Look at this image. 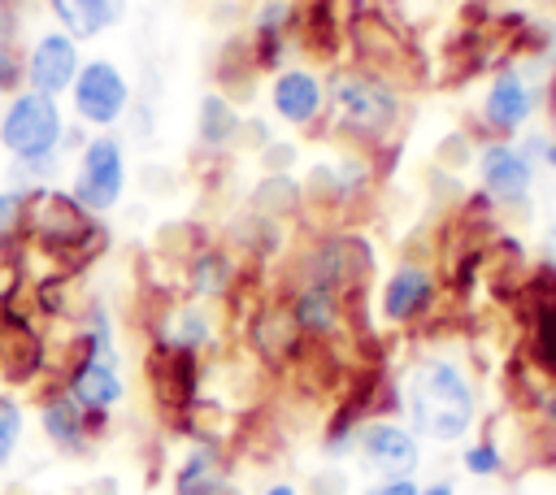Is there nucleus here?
Here are the masks:
<instances>
[{
    "instance_id": "nucleus-14",
    "label": "nucleus",
    "mask_w": 556,
    "mask_h": 495,
    "mask_svg": "<svg viewBox=\"0 0 556 495\" xmlns=\"http://www.w3.org/2000/svg\"><path fill=\"white\" fill-rule=\"evenodd\" d=\"M269 113L291 126V130H313L326 122V82L313 65H282L278 74H269Z\"/></svg>"
},
{
    "instance_id": "nucleus-33",
    "label": "nucleus",
    "mask_w": 556,
    "mask_h": 495,
    "mask_svg": "<svg viewBox=\"0 0 556 495\" xmlns=\"http://www.w3.org/2000/svg\"><path fill=\"white\" fill-rule=\"evenodd\" d=\"M547 248H552V256H556V221H547Z\"/></svg>"
},
{
    "instance_id": "nucleus-6",
    "label": "nucleus",
    "mask_w": 556,
    "mask_h": 495,
    "mask_svg": "<svg viewBox=\"0 0 556 495\" xmlns=\"http://www.w3.org/2000/svg\"><path fill=\"white\" fill-rule=\"evenodd\" d=\"M65 113L61 100L39 96V91H17L0 104V148L13 161H48L61 156L65 143Z\"/></svg>"
},
{
    "instance_id": "nucleus-12",
    "label": "nucleus",
    "mask_w": 556,
    "mask_h": 495,
    "mask_svg": "<svg viewBox=\"0 0 556 495\" xmlns=\"http://www.w3.org/2000/svg\"><path fill=\"white\" fill-rule=\"evenodd\" d=\"M56 382L70 391V399L83 412H113L126 399V378H122V356H91L78 347H61Z\"/></svg>"
},
{
    "instance_id": "nucleus-9",
    "label": "nucleus",
    "mask_w": 556,
    "mask_h": 495,
    "mask_svg": "<svg viewBox=\"0 0 556 495\" xmlns=\"http://www.w3.org/2000/svg\"><path fill=\"white\" fill-rule=\"evenodd\" d=\"M65 96H70V109H74L78 126H91V130H113L117 122H126V113L135 104L130 78L109 56H87Z\"/></svg>"
},
{
    "instance_id": "nucleus-13",
    "label": "nucleus",
    "mask_w": 556,
    "mask_h": 495,
    "mask_svg": "<svg viewBox=\"0 0 556 495\" xmlns=\"http://www.w3.org/2000/svg\"><path fill=\"white\" fill-rule=\"evenodd\" d=\"M352 456L374 478H417V469H421V439L400 417H369L356 430Z\"/></svg>"
},
{
    "instance_id": "nucleus-11",
    "label": "nucleus",
    "mask_w": 556,
    "mask_h": 495,
    "mask_svg": "<svg viewBox=\"0 0 556 495\" xmlns=\"http://www.w3.org/2000/svg\"><path fill=\"white\" fill-rule=\"evenodd\" d=\"M143 378L152 391V404L165 412L169 426H178L187 417V408L200 399V382H204V365L191 352H178L169 343H148L143 356Z\"/></svg>"
},
{
    "instance_id": "nucleus-19",
    "label": "nucleus",
    "mask_w": 556,
    "mask_h": 495,
    "mask_svg": "<svg viewBox=\"0 0 556 495\" xmlns=\"http://www.w3.org/2000/svg\"><path fill=\"white\" fill-rule=\"evenodd\" d=\"M239 135H243V113L230 96L222 91H204L200 104H195V143L200 152L208 156H226L239 148Z\"/></svg>"
},
{
    "instance_id": "nucleus-3",
    "label": "nucleus",
    "mask_w": 556,
    "mask_h": 495,
    "mask_svg": "<svg viewBox=\"0 0 556 495\" xmlns=\"http://www.w3.org/2000/svg\"><path fill=\"white\" fill-rule=\"evenodd\" d=\"M22 234L26 248L48 256L52 269L65 274H83L87 265H96L109 252V226L87 213L65 187L48 182V187H30L26 191V217H22Z\"/></svg>"
},
{
    "instance_id": "nucleus-34",
    "label": "nucleus",
    "mask_w": 556,
    "mask_h": 495,
    "mask_svg": "<svg viewBox=\"0 0 556 495\" xmlns=\"http://www.w3.org/2000/svg\"><path fill=\"white\" fill-rule=\"evenodd\" d=\"M530 4H539V9H556V0H530Z\"/></svg>"
},
{
    "instance_id": "nucleus-21",
    "label": "nucleus",
    "mask_w": 556,
    "mask_h": 495,
    "mask_svg": "<svg viewBox=\"0 0 556 495\" xmlns=\"http://www.w3.org/2000/svg\"><path fill=\"white\" fill-rule=\"evenodd\" d=\"M252 208L274 217V221H287L304 208V187L295 182V174H265L252 187Z\"/></svg>"
},
{
    "instance_id": "nucleus-7",
    "label": "nucleus",
    "mask_w": 556,
    "mask_h": 495,
    "mask_svg": "<svg viewBox=\"0 0 556 495\" xmlns=\"http://www.w3.org/2000/svg\"><path fill=\"white\" fill-rule=\"evenodd\" d=\"M539 113H543V82L526 78L517 61L495 65L478 96V122L486 126V139H517L526 126H534Z\"/></svg>"
},
{
    "instance_id": "nucleus-31",
    "label": "nucleus",
    "mask_w": 556,
    "mask_h": 495,
    "mask_svg": "<svg viewBox=\"0 0 556 495\" xmlns=\"http://www.w3.org/2000/svg\"><path fill=\"white\" fill-rule=\"evenodd\" d=\"M417 495H456V482L452 478H434V482H421Z\"/></svg>"
},
{
    "instance_id": "nucleus-17",
    "label": "nucleus",
    "mask_w": 556,
    "mask_h": 495,
    "mask_svg": "<svg viewBox=\"0 0 556 495\" xmlns=\"http://www.w3.org/2000/svg\"><path fill=\"white\" fill-rule=\"evenodd\" d=\"M39 430L61 456H87L91 443H96L91 426H87V412L70 399V391L61 382L43 386V395H39Z\"/></svg>"
},
{
    "instance_id": "nucleus-29",
    "label": "nucleus",
    "mask_w": 556,
    "mask_h": 495,
    "mask_svg": "<svg viewBox=\"0 0 556 495\" xmlns=\"http://www.w3.org/2000/svg\"><path fill=\"white\" fill-rule=\"evenodd\" d=\"M17 35H22V4L0 0V43H17Z\"/></svg>"
},
{
    "instance_id": "nucleus-1",
    "label": "nucleus",
    "mask_w": 556,
    "mask_h": 495,
    "mask_svg": "<svg viewBox=\"0 0 556 495\" xmlns=\"http://www.w3.org/2000/svg\"><path fill=\"white\" fill-rule=\"evenodd\" d=\"M404 417L417 439L456 447L478 426V386L460 356L452 352H421L404 369Z\"/></svg>"
},
{
    "instance_id": "nucleus-24",
    "label": "nucleus",
    "mask_w": 556,
    "mask_h": 495,
    "mask_svg": "<svg viewBox=\"0 0 556 495\" xmlns=\"http://www.w3.org/2000/svg\"><path fill=\"white\" fill-rule=\"evenodd\" d=\"M22 217H26V187H0V252L26 239Z\"/></svg>"
},
{
    "instance_id": "nucleus-10",
    "label": "nucleus",
    "mask_w": 556,
    "mask_h": 495,
    "mask_svg": "<svg viewBox=\"0 0 556 495\" xmlns=\"http://www.w3.org/2000/svg\"><path fill=\"white\" fill-rule=\"evenodd\" d=\"M473 174H478V191L491 200L495 213L508 208H526L534 195V161H526V152L513 139H482L473 148Z\"/></svg>"
},
{
    "instance_id": "nucleus-22",
    "label": "nucleus",
    "mask_w": 556,
    "mask_h": 495,
    "mask_svg": "<svg viewBox=\"0 0 556 495\" xmlns=\"http://www.w3.org/2000/svg\"><path fill=\"white\" fill-rule=\"evenodd\" d=\"M460 469L469 478H478V482H491V478H500L508 469V456H504L495 434H478V439L460 443Z\"/></svg>"
},
{
    "instance_id": "nucleus-23",
    "label": "nucleus",
    "mask_w": 556,
    "mask_h": 495,
    "mask_svg": "<svg viewBox=\"0 0 556 495\" xmlns=\"http://www.w3.org/2000/svg\"><path fill=\"white\" fill-rule=\"evenodd\" d=\"M22 434H26V408L17 395L0 391V469L13 465L17 447H22Z\"/></svg>"
},
{
    "instance_id": "nucleus-25",
    "label": "nucleus",
    "mask_w": 556,
    "mask_h": 495,
    "mask_svg": "<svg viewBox=\"0 0 556 495\" xmlns=\"http://www.w3.org/2000/svg\"><path fill=\"white\" fill-rule=\"evenodd\" d=\"M26 82V52L17 43H0V96H17Z\"/></svg>"
},
{
    "instance_id": "nucleus-20",
    "label": "nucleus",
    "mask_w": 556,
    "mask_h": 495,
    "mask_svg": "<svg viewBox=\"0 0 556 495\" xmlns=\"http://www.w3.org/2000/svg\"><path fill=\"white\" fill-rule=\"evenodd\" d=\"M70 39H100L126 17V0H43Z\"/></svg>"
},
{
    "instance_id": "nucleus-27",
    "label": "nucleus",
    "mask_w": 556,
    "mask_h": 495,
    "mask_svg": "<svg viewBox=\"0 0 556 495\" xmlns=\"http://www.w3.org/2000/svg\"><path fill=\"white\" fill-rule=\"evenodd\" d=\"M530 412H534L539 430H543V434L556 443V382H547V386L539 391V399H534V408H530Z\"/></svg>"
},
{
    "instance_id": "nucleus-2",
    "label": "nucleus",
    "mask_w": 556,
    "mask_h": 495,
    "mask_svg": "<svg viewBox=\"0 0 556 495\" xmlns=\"http://www.w3.org/2000/svg\"><path fill=\"white\" fill-rule=\"evenodd\" d=\"M321 82H326V126L339 139H348L361 152H378L395 143L404 122V91L387 74L361 61H334L326 65Z\"/></svg>"
},
{
    "instance_id": "nucleus-4",
    "label": "nucleus",
    "mask_w": 556,
    "mask_h": 495,
    "mask_svg": "<svg viewBox=\"0 0 556 495\" xmlns=\"http://www.w3.org/2000/svg\"><path fill=\"white\" fill-rule=\"evenodd\" d=\"M378 274L374 243L361 230H317L300 248H291L287 282L282 287H326L348 308L361 313V300L369 295V282Z\"/></svg>"
},
{
    "instance_id": "nucleus-28",
    "label": "nucleus",
    "mask_w": 556,
    "mask_h": 495,
    "mask_svg": "<svg viewBox=\"0 0 556 495\" xmlns=\"http://www.w3.org/2000/svg\"><path fill=\"white\" fill-rule=\"evenodd\" d=\"M417 491H421L417 478H374L361 495H417Z\"/></svg>"
},
{
    "instance_id": "nucleus-5",
    "label": "nucleus",
    "mask_w": 556,
    "mask_h": 495,
    "mask_svg": "<svg viewBox=\"0 0 556 495\" xmlns=\"http://www.w3.org/2000/svg\"><path fill=\"white\" fill-rule=\"evenodd\" d=\"M126 182H130V156H126V139L113 130H96L87 135V143L74 152V174H70V195L104 217L126 200Z\"/></svg>"
},
{
    "instance_id": "nucleus-16",
    "label": "nucleus",
    "mask_w": 556,
    "mask_h": 495,
    "mask_svg": "<svg viewBox=\"0 0 556 495\" xmlns=\"http://www.w3.org/2000/svg\"><path fill=\"white\" fill-rule=\"evenodd\" d=\"M26 52V91H39V96H52L61 100L83 65V52H78V39H70L61 26H48L30 39Z\"/></svg>"
},
{
    "instance_id": "nucleus-30",
    "label": "nucleus",
    "mask_w": 556,
    "mask_h": 495,
    "mask_svg": "<svg viewBox=\"0 0 556 495\" xmlns=\"http://www.w3.org/2000/svg\"><path fill=\"white\" fill-rule=\"evenodd\" d=\"M539 169H552V174H556V130H552V126H547L543 148H539Z\"/></svg>"
},
{
    "instance_id": "nucleus-26",
    "label": "nucleus",
    "mask_w": 556,
    "mask_h": 495,
    "mask_svg": "<svg viewBox=\"0 0 556 495\" xmlns=\"http://www.w3.org/2000/svg\"><path fill=\"white\" fill-rule=\"evenodd\" d=\"M261 169L265 174H291L295 169V143L291 139H269L261 148Z\"/></svg>"
},
{
    "instance_id": "nucleus-32",
    "label": "nucleus",
    "mask_w": 556,
    "mask_h": 495,
    "mask_svg": "<svg viewBox=\"0 0 556 495\" xmlns=\"http://www.w3.org/2000/svg\"><path fill=\"white\" fill-rule=\"evenodd\" d=\"M261 495H304V486H295V482H287V478H278V482H269Z\"/></svg>"
},
{
    "instance_id": "nucleus-18",
    "label": "nucleus",
    "mask_w": 556,
    "mask_h": 495,
    "mask_svg": "<svg viewBox=\"0 0 556 495\" xmlns=\"http://www.w3.org/2000/svg\"><path fill=\"white\" fill-rule=\"evenodd\" d=\"M174 495H243L222 443H191L174 469Z\"/></svg>"
},
{
    "instance_id": "nucleus-8",
    "label": "nucleus",
    "mask_w": 556,
    "mask_h": 495,
    "mask_svg": "<svg viewBox=\"0 0 556 495\" xmlns=\"http://www.w3.org/2000/svg\"><path fill=\"white\" fill-rule=\"evenodd\" d=\"M443 300V278L430 261H395L387 269V278L378 282V321L391 326V330H413L421 321L434 317Z\"/></svg>"
},
{
    "instance_id": "nucleus-15",
    "label": "nucleus",
    "mask_w": 556,
    "mask_h": 495,
    "mask_svg": "<svg viewBox=\"0 0 556 495\" xmlns=\"http://www.w3.org/2000/svg\"><path fill=\"white\" fill-rule=\"evenodd\" d=\"M178 274H182V295L204 300V304H226L230 291L248 274V261L235 248H226L222 239H208L191 256L178 261Z\"/></svg>"
},
{
    "instance_id": "nucleus-35",
    "label": "nucleus",
    "mask_w": 556,
    "mask_h": 495,
    "mask_svg": "<svg viewBox=\"0 0 556 495\" xmlns=\"http://www.w3.org/2000/svg\"><path fill=\"white\" fill-rule=\"evenodd\" d=\"M547 126H552V130H556V109H552V113H547Z\"/></svg>"
}]
</instances>
